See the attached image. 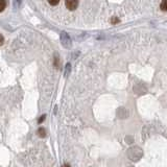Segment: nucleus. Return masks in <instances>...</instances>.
Wrapping results in <instances>:
<instances>
[{"instance_id": "nucleus-8", "label": "nucleus", "mask_w": 167, "mask_h": 167, "mask_svg": "<svg viewBox=\"0 0 167 167\" xmlns=\"http://www.w3.org/2000/svg\"><path fill=\"white\" fill-rule=\"evenodd\" d=\"M116 22H118V19H116V18H114L112 20V23H116Z\"/></svg>"}, {"instance_id": "nucleus-6", "label": "nucleus", "mask_w": 167, "mask_h": 167, "mask_svg": "<svg viewBox=\"0 0 167 167\" xmlns=\"http://www.w3.org/2000/svg\"><path fill=\"white\" fill-rule=\"evenodd\" d=\"M3 42H4V38L1 35H0V46H1L2 44H3Z\"/></svg>"}, {"instance_id": "nucleus-7", "label": "nucleus", "mask_w": 167, "mask_h": 167, "mask_svg": "<svg viewBox=\"0 0 167 167\" xmlns=\"http://www.w3.org/2000/svg\"><path fill=\"white\" fill-rule=\"evenodd\" d=\"M44 119H45V115H43V116H41V118L39 119V123H41V122L43 121Z\"/></svg>"}, {"instance_id": "nucleus-2", "label": "nucleus", "mask_w": 167, "mask_h": 167, "mask_svg": "<svg viewBox=\"0 0 167 167\" xmlns=\"http://www.w3.org/2000/svg\"><path fill=\"white\" fill-rule=\"evenodd\" d=\"M160 9H162V11H164V12H166V11H167V0H164V1H162V2H161Z\"/></svg>"}, {"instance_id": "nucleus-3", "label": "nucleus", "mask_w": 167, "mask_h": 167, "mask_svg": "<svg viewBox=\"0 0 167 167\" xmlns=\"http://www.w3.org/2000/svg\"><path fill=\"white\" fill-rule=\"evenodd\" d=\"M38 134H39V136H40V137H45L46 132H45V130H44V129L40 127V129L38 130Z\"/></svg>"}, {"instance_id": "nucleus-1", "label": "nucleus", "mask_w": 167, "mask_h": 167, "mask_svg": "<svg viewBox=\"0 0 167 167\" xmlns=\"http://www.w3.org/2000/svg\"><path fill=\"white\" fill-rule=\"evenodd\" d=\"M65 5L70 11H74L78 5V1H76V0H67L65 2Z\"/></svg>"}, {"instance_id": "nucleus-4", "label": "nucleus", "mask_w": 167, "mask_h": 167, "mask_svg": "<svg viewBox=\"0 0 167 167\" xmlns=\"http://www.w3.org/2000/svg\"><path fill=\"white\" fill-rule=\"evenodd\" d=\"M6 6V2L4 0H0V12H2Z\"/></svg>"}, {"instance_id": "nucleus-9", "label": "nucleus", "mask_w": 167, "mask_h": 167, "mask_svg": "<svg viewBox=\"0 0 167 167\" xmlns=\"http://www.w3.org/2000/svg\"><path fill=\"white\" fill-rule=\"evenodd\" d=\"M63 167H70V166H69V165H67V164H66V165H64Z\"/></svg>"}, {"instance_id": "nucleus-5", "label": "nucleus", "mask_w": 167, "mask_h": 167, "mask_svg": "<svg viewBox=\"0 0 167 167\" xmlns=\"http://www.w3.org/2000/svg\"><path fill=\"white\" fill-rule=\"evenodd\" d=\"M49 4L50 5H56V4H59V1H49Z\"/></svg>"}]
</instances>
